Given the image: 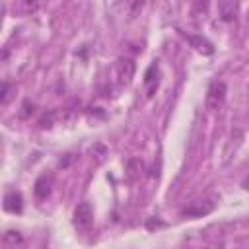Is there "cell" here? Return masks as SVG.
Wrapping results in <instances>:
<instances>
[{
	"label": "cell",
	"mask_w": 249,
	"mask_h": 249,
	"mask_svg": "<svg viewBox=\"0 0 249 249\" xmlns=\"http://www.w3.org/2000/svg\"><path fill=\"white\" fill-rule=\"evenodd\" d=\"M220 10H222V16H224L226 19H231V18L235 16L237 6H235V4H231V2H222V4H220Z\"/></svg>",
	"instance_id": "8fae6325"
},
{
	"label": "cell",
	"mask_w": 249,
	"mask_h": 249,
	"mask_svg": "<svg viewBox=\"0 0 249 249\" xmlns=\"http://www.w3.org/2000/svg\"><path fill=\"white\" fill-rule=\"evenodd\" d=\"M214 208H216V198H204V200H196V202H193L191 206L183 208V210H181V216H187V218H200V216L210 214Z\"/></svg>",
	"instance_id": "3957f363"
},
{
	"label": "cell",
	"mask_w": 249,
	"mask_h": 249,
	"mask_svg": "<svg viewBox=\"0 0 249 249\" xmlns=\"http://www.w3.org/2000/svg\"><path fill=\"white\" fill-rule=\"evenodd\" d=\"M49 193H51V179L41 177V179L35 183V195H37L39 198H45Z\"/></svg>",
	"instance_id": "ba28073f"
},
{
	"label": "cell",
	"mask_w": 249,
	"mask_h": 249,
	"mask_svg": "<svg viewBox=\"0 0 249 249\" xmlns=\"http://www.w3.org/2000/svg\"><path fill=\"white\" fill-rule=\"evenodd\" d=\"M134 60L132 58H126V56H121L117 62H115V78L121 86H128L132 82V76H134Z\"/></svg>",
	"instance_id": "7a4b0ae2"
},
{
	"label": "cell",
	"mask_w": 249,
	"mask_h": 249,
	"mask_svg": "<svg viewBox=\"0 0 249 249\" xmlns=\"http://www.w3.org/2000/svg\"><path fill=\"white\" fill-rule=\"evenodd\" d=\"M146 226H148V230H154V228H165V222H160V220H154V218H152V220H148Z\"/></svg>",
	"instance_id": "5bb4252c"
},
{
	"label": "cell",
	"mask_w": 249,
	"mask_h": 249,
	"mask_svg": "<svg viewBox=\"0 0 249 249\" xmlns=\"http://www.w3.org/2000/svg\"><path fill=\"white\" fill-rule=\"evenodd\" d=\"M37 8H39L37 2H29V0H25V2H18V4L14 6V12H18L19 16H31Z\"/></svg>",
	"instance_id": "52a82bcc"
},
{
	"label": "cell",
	"mask_w": 249,
	"mask_h": 249,
	"mask_svg": "<svg viewBox=\"0 0 249 249\" xmlns=\"http://www.w3.org/2000/svg\"><path fill=\"white\" fill-rule=\"evenodd\" d=\"M10 97V84L8 82H2V91H0V103L4 105Z\"/></svg>",
	"instance_id": "7c38bea8"
},
{
	"label": "cell",
	"mask_w": 249,
	"mask_h": 249,
	"mask_svg": "<svg viewBox=\"0 0 249 249\" xmlns=\"http://www.w3.org/2000/svg\"><path fill=\"white\" fill-rule=\"evenodd\" d=\"M21 109H23V111H19V117H21V119H27V117L33 113V103L25 101V103L21 105Z\"/></svg>",
	"instance_id": "4fadbf2b"
},
{
	"label": "cell",
	"mask_w": 249,
	"mask_h": 249,
	"mask_svg": "<svg viewBox=\"0 0 249 249\" xmlns=\"http://www.w3.org/2000/svg\"><path fill=\"white\" fill-rule=\"evenodd\" d=\"M189 41L196 47V51L204 53V54H210L212 53V45L206 41V39H200V37H189Z\"/></svg>",
	"instance_id": "9c48e42d"
},
{
	"label": "cell",
	"mask_w": 249,
	"mask_h": 249,
	"mask_svg": "<svg viewBox=\"0 0 249 249\" xmlns=\"http://www.w3.org/2000/svg\"><path fill=\"white\" fill-rule=\"evenodd\" d=\"M4 243L6 245H19L21 243V235H19V231H14V230H10V231H6L4 233Z\"/></svg>",
	"instance_id": "30bf717a"
},
{
	"label": "cell",
	"mask_w": 249,
	"mask_h": 249,
	"mask_svg": "<svg viewBox=\"0 0 249 249\" xmlns=\"http://www.w3.org/2000/svg\"><path fill=\"white\" fill-rule=\"evenodd\" d=\"M156 76H158V62H154L144 74V84L148 86V95H152V91L158 88V78Z\"/></svg>",
	"instance_id": "8992f818"
},
{
	"label": "cell",
	"mask_w": 249,
	"mask_h": 249,
	"mask_svg": "<svg viewBox=\"0 0 249 249\" xmlns=\"http://www.w3.org/2000/svg\"><path fill=\"white\" fill-rule=\"evenodd\" d=\"M226 93H228V89H226L224 82H218V80L212 82L208 88V93H206V109L218 111L226 101Z\"/></svg>",
	"instance_id": "6da1fadb"
},
{
	"label": "cell",
	"mask_w": 249,
	"mask_h": 249,
	"mask_svg": "<svg viewBox=\"0 0 249 249\" xmlns=\"http://www.w3.org/2000/svg\"><path fill=\"white\" fill-rule=\"evenodd\" d=\"M93 222V208L89 202H80L76 208H74V226L78 230H88Z\"/></svg>",
	"instance_id": "277c9868"
},
{
	"label": "cell",
	"mask_w": 249,
	"mask_h": 249,
	"mask_svg": "<svg viewBox=\"0 0 249 249\" xmlns=\"http://www.w3.org/2000/svg\"><path fill=\"white\" fill-rule=\"evenodd\" d=\"M23 208V202H21V195L19 193H8L4 196V210L12 212V214H19Z\"/></svg>",
	"instance_id": "5b68a950"
}]
</instances>
